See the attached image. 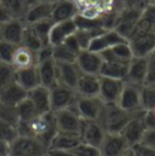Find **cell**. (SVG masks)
Listing matches in <instances>:
<instances>
[{
    "mask_svg": "<svg viewBox=\"0 0 155 156\" xmlns=\"http://www.w3.org/2000/svg\"><path fill=\"white\" fill-rule=\"evenodd\" d=\"M24 26L26 24L22 20H16V18H11L10 21L2 23L0 26V40L15 45H21Z\"/></svg>",
    "mask_w": 155,
    "mask_h": 156,
    "instance_id": "2e32d148",
    "label": "cell"
},
{
    "mask_svg": "<svg viewBox=\"0 0 155 156\" xmlns=\"http://www.w3.org/2000/svg\"><path fill=\"white\" fill-rule=\"evenodd\" d=\"M11 64L15 67L16 70H21V69H27V68H32V67H37L38 64V53L26 46L18 45Z\"/></svg>",
    "mask_w": 155,
    "mask_h": 156,
    "instance_id": "d6986e66",
    "label": "cell"
},
{
    "mask_svg": "<svg viewBox=\"0 0 155 156\" xmlns=\"http://www.w3.org/2000/svg\"><path fill=\"white\" fill-rule=\"evenodd\" d=\"M49 151L39 139L31 136H18L10 148V156H42Z\"/></svg>",
    "mask_w": 155,
    "mask_h": 156,
    "instance_id": "3957f363",
    "label": "cell"
},
{
    "mask_svg": "<svg viewBox=\"0 0 155 156\" xmlns=\"http://www.w3.org/2000/svg\"><path fill=\"white\" fill-rule=\"evenodd\" d=\"M16 108H17V113L20 117V122H29L31 120H33L34 117L39 115L35 107L33 105V103L29 101L28 97L23 99L21 103H18Z\"/></svg>",
    "mask_w": 155,
    "mask_h": 156,
    "instance_id": "d6a6232c",
    "label": "cell"
},
{
    "mask_svg": "<svg viewBox=\"0 0 155 156\" xmlns=\"http://www.w3.org/2000/svg\"><path fill=\"white\" fill-rule=\"evenodd\" d=\"M52 56L56 62L62 63H72L77 59V55L72 50H69L64 44L52 46Z\"/></svg>",
    "mask_w": 155,
    "mask_h": 156,
    "instance_id": "e575fe53",
    "label": "cell"
},
{
    "mask_svg": "<svg viewBox=\"0 0 155 156\" xmlns=\"http://www.w3.org/2000/svg\"><path fill=\"white\" fill-rule=\"evenodd\" d=\"M104 103L99 97H80L77 96L74 108L82 120L101 121L104 110Z\"/></svg>",
    "mask_w": 155,
    "mask_h": 156,
    "instance_id": "277c9868",
    "label": "cell"
},
{
    "mask_svg": "<svg viewBox=\"0 0 155 156\" xmlns=\"http://www.w3.org/2000/svg\"><path fill=\"white\" fill-rule=\"evenodd\" d=\"M18 129L16 126L0 120V140L11 144L18 137Z\"/></svg>",
    "mask_w": 155,
    "mask_h": 156,
    "instance_id": "f35d334b",
    "label": "cell"
},
{
    "mask_svg": "<svg viewBox=\"0 0 155 156\" xmlns=\"http://www.w3.org/2000/svg\"><path fill=\"white\" fill-rule=\"evenodd\" d=\"M122 42H127V40L124 39L114 29H109V30H104L102 34H99L98 37L91 40L87 50L92 51V52L101 53V52H103L115 45L122 44Z\"/></svg>",
    "mask_w": 155,
    "mask_h": 156,
    "instance_id": "5bb4252c",
    "label": "cell"
},
{
    "mask_svg": "<svg viewBox=\"0 0 155 156\" xmlns=\"http://www.w3.org/2000/svg\"><path fill=\"white\" fill-rule=\"evenodd\" d=\"M42 156H51V155H50V153H49V151H47V153H46V154H44V155H42Z\"/></svg>",
    "mask_w": 155,
    "mask_h": 156,
    "instance_id": "11a10c76",
    "label": "cell"
},
{
    "mask_svg": "<svg viewBox=\"0 0 155 156\" xmlns=\"http://www.w3.org/2000/svg\"><path fill=\"white\" fill-rule=\"evenodd\" d=\"M77 29L78 28L74 20L55 22L52 28H51V32H50L49 44L51 46H56V45L63 44L64 40L67 38H69L70 35H73L77 32Z\"/></svg>",
    "mask_w": 155,
    "mask_h": 156,
    "instance_id": "ac0fdd59",
    "label": "cell"
},
{
    "mask_svg": "<svg viewBox=\"0 0 155 156\" xmlns=\"http://www.w3.org/2000/svg\"><path fill=\"white\" fill-rule=\"evenodd\" d=\"M75 156H101L99 153V149L96 148V147H92L87 143H79L77 147L70 150Z\"/></svg>",
    "mask_w": 155,
    "mask_h": 156,
    "instance_id": "60d3db41",
    "label": "cell"
},
{
    "mask_svg": "<svg viewBox=\"0 0 155 156\" xmlns=\"http://www.w3.org/2000/svg\"><path fill=\"white\" fill-rule=\"evenodd\" d=\"M106 129L103 128L102 123L99 121H87L82 120L81 125V131H80V137L84 143H87L92 147H96L99 149L104 136H106Z\"/></svg>",
    "mask_w": 155,
    "mask_h": 156,
    "instance_id": "8fae6325",
    "label": "cell"
},
{
    "mask_svg": "<svg viewBox=\"0 0 155 156\" xmlns=\"http://www.w3.org/2000/svg\"><path fill=\"white\" fill-rule=\"evenodd\" d=\"M0 1H1V0H0Z\"/></svg>",
    "mask_w": 155,
    "mask_h": 156,
    "instance_id": "680465c9",
    "label": "cell"
},
{
    "mask_svg": "<svg viewBox=\"0 0 155 156\" xmlns=\"http://www.w3.org/2000/svg\"><path fill=\"white\" fill-rule=\"evenodd\" d=\"M0 120L17 127L20 123V117L16 105H7L0 103Z\"/></svg>",
    "mask_w": 155,
    "mask_h": 156,
    "instance_id": "8d00e7d4",
    "label": "cell"
},
{
    "mask_svg": "<svg viewBox=\"0 0 155 156\" xmlns=\"http://www.w3.org/2000/svg\"><path fill=\"white\" fill-rule=\"evenodd\" d=\"M20 136H31L39 139L44 145L50 147L53 137L58 132L53 112L39 114L29 122H20L17 126Z\"/></svg>",
    "mask_w": 155,
    "mask_h": 156,
    "instance_id": "6da1fadb",
    "label": "cell"
},
{
    "mask_svg": "<svg viewBox=\"0 0 155 156\" xmlns=\"http://www.w3.org/2000/svg\"><path fill=\"white\" fill-rule=\"evenodd\" d=\"M16 72L11 63L0 62V88L16 80Z\"/></svg>",
    "mask_w": 155,
    "mask_h": 156,
    "instance_id": "74e56055",
    "label": "cell"
},
{
    "mask_svg": "<svg viewBox=\"0 0 155 156\" xmlns=\"http://www.w3.org/2000/svg\"><path fill=\"white\" fill-rule=\"evenodd\" d=\"M132 149L137 156H155L154 148H149L143 144H136L135 147H132Z\"/></svg>",
    "mask_w": 155,
    "mask_h": 156,
    "instance_id": "f6af8a7d",
    "label": "cell"
},
{
    "mask_svg": "<svg viewBox=\"0 0 155 156\" xmlns=\"http://www.w3.org/2000/svg\"><path fill=\"white\" fill-rule=\"evenodd\" d=\"M10 148H11V144L4 140H0V156H10Z\"/></svg>",
    "mask_w": 155,
    "mask_h": 156,
    "instance_id": "f907efd6",
    "label": "cell"
},
{
    "mask_svg": "<svg viewBox=\"0 0 155 156\" xmlns=\"http://www.w3.org/2000/svg\"><path fill=\"white\" fill-rule=\"evenodd\" d=\"M141 108L143 112L155 108V85H143L141 87Z\"/></svg>",
    "mask_w": 155,
    "mask_h": 156,
    "instance_id": "836d02e7",
    "label": "cell"
},
{
    "mask_svg": "<svg viewBox=\"0 0 155 156\" xmlns=\"http://www.w3.org/2000/svg\"><path fill=\"white\" fill-rule=\"evenodd\" d=\"M137 114L138 113L126 112L117 104H106L99 122L107 133H120L128 121Z\"/></svg>",
    "mask_w": 155,
    "mask_h": 156,
    "instance_id": "7a4b0ae2",
    "label": "cell"
},
{
    "mask_svg": "<svg viewBox=\"0 0 155 156\" xmlns=\"http://www.w3.org/2000/svg\"><path fill=\"white\" fill-rule=\"evenodd\" d=\"M103 12L104 11H102L97 5H92V4L86 5L82 9H79V15L88 20H97L103 15Z\"/></svg>",
    "mask_w": 155,
    "mask_h": 156,
    "instance_id": "b9f144b4",
    "label": "cell"
},
{
    "mask_svg": "<svg viewBox=\"0 0 155 156\" xmlns=\"http://www.w3.org/2000/svg\"><path fill=\"white\" fill-rule=\"evenodd\" d=\"M75 92L80 97H98L99 94V75L82 74L78 80Z\"/></svg>",
    "mask_w": 155,
    "mask_h": 156,
    "instance_id": "603a6c76",
    "label": "cell"
},
{
    "mask_svg": "<svg viewBox=\"0 0 155 156\" xmlns=\"http://www.w3.org/2000/svg\"><path fill=\"white\" fill-rule=\"evenodd\" d=\"M17 46L18 45H15V44H11V42L0 40V62L11 63L12 57H13V53H15Z\"/></svg>",
    "mask_w": 155,
    "mask_h": 156,
    "instance_id": "ab89813d",
    "label": "cell"
},
{
    "mask_svg": "<svg viewBox=\"0 0 155 156\" xmlns=\"http://www.w3.org/2000/svg\"><path fill=\"white\" fill-rule=\"evenodd\" d=\"M56 68H57V82L75 90L78 80L81 75V72L77 66V63L75 62H72V63L56 62Z\"/></svg>",
    "mask_w": 155,
    "mask_h": 156,
    "instance_id": "e0dca14e",
    "label": "cell"
},
{
    "mask_svg": "<svg viewBox=\"0 0 155 156\" xmlns=\"http://www.w3.org/2000/svg\"><path fill=\"white\" fill-rule=\"evenodd\" d=\"M50 90V102H51V112H58L62 109L70 108L77 99L75 90L56 82Z\"/></svg>",
    "mask_w": 155,
    "mask_h": 156,
    "instance_id": "5b68a950",
    "label": "cell"
},
{
    "mask_svg": "<svg viewBox=\"0 0 155 156\" xmlns=\"http://www.w3.org/2000/svg\"><path fill=\"white\" fill-rule=\"evenodd\" d=\"M125 81L116 79L99 76V94L98 97L104 104H117Z\"/></svg>",
    "mask_w": 155,
    "mask_h": 156,
    "instance_id": "9c48e42d",
    "label": "cell"
},
{
    "mask_svg": "<svg viewBox=\"0 0 155 156\" xmlns=\"http://www.w3.org/2000/svg\"><path fill=\"white\" fill-rule=\"evenodd\" d=\"M121 156H137V155H136V153L133 151V149H132V148H128V149H127V150H126V151H125Z\"/></svg>",
    "mask_w": 155,
    "mask_h": 156,
    "instance_id": "f5cc1de1",
    "label": "cell"
},
{
    "mask_svg": "<svg viewBox=\"0 0 155 156\" xmlns=\"http://www.w3.org/2000/svg\"><path fill=\"white\" fill-rule=\"evenodd\" d=\"M144 85H155V50L147 57V76Z\"/></svg>",
    "mask_w": 155,
    "mask_h": 156,
    "instance_id": "7bdbcfd3",
    "label": "cell"
},
{
    "mask_svg": "<svg viewBox=\"0 0 155 156\" xmlns=\"http://www.w3.org/2000/svg\"><path fill=\"white\" fill-rule=\"evenodd\" d=\"M152 32L155 33V4L149 2L143 9L131 37L137 35V34L152 33Z\"/></svg>",
    "mask_w": 155,
    "mask_h": 156,
    "instance_id": "44dd1931",
    "label": "cell"
},
{
    "mask_svg": "<svg viewBox=\"0 0 155 156\" xmlns=\"http://www.w3.org/2000/svg\"><path fill=\"white\" fill-rule=\"evenodd\" d=\"M139 144H143L146 147L155 149V128H147Z\"/></svg>",
    "mask_w": 155,
    "mask_h": 156,
    "instance_id": "ee69618b",
    "label": "cell"
},
{
    "mask_svg": "<svg viewBox=\"0 0 155 156\" xmlns=\"http://www.w3.org/2000/svg\"><path fill=\"white\" fill-rule=\"evenodd\" d=\"M104 62H119V63H130L133 58L132 51L130 48L128 41L115 45L99 53Z\"/></svg>",
    "mask_w": 155,
    "mask_h": 156,
    "instance_id": "d4e9b609",
    "label": "cell"
},
{
    "mask_svg": "<svg viewBox=\"0 0 155 156\" xmlns=\"http://www.w3.org/2000/svg\"><path fill=\"white\" fill-rule=\"evenodd\" d=\"M69 50H72L75 55L78 56V53L81 51V47H80V45H79V42H78L77 38H75V35L73 34V35H70L69 38H67V39L64 40V42H63Z\"/></svg>",
    "mask_w": 155,
    "mask_h": 156,
    "instance_id": "7dc6e473",
    "label": "cell"
},
{
    "mask_svg": "<svg viewBox=\"0 0 155 156\" xmlns=\"http://www.w3.org/2000/svg\"><path fill=\"white\" fill-rule=\"evenodd\" d=\"M29 101L35 107L38 114H45L51 112V102H50V90L45 86H38L28 92Z\"/></svg>",
    "mask_w": 155,
    "mask_h": 156,
    "instance_id": "4316f807",
    "label": "cell"
},
{
    "mask_svg": "<svg viewBox=\"0 0 155 156\" xmlns=\"http://www.w3.org/2000/svg\"><path fill=\"white\" fill-rule=\"evenodd\" d=\"M79 13V7L73 0H57L53 4L51 20L53 22H62L73 20Z\"/></svg>",
    "mask_w": 155,
    "mask_h": 156,
    "instance_id": "cb8c5ba5",
    "label": "cell"
},
{
    "mask_svg": "<svg viewBox=\"0 0 155 156\" xmlns=\"http://www.w3.org/2000/svg\"><path fill=\"white\" fill-rule=\"evenodd\" d=\"M57 0H33V2H47V4H55Z\"/></svg>",
    "mask_w": 155,
    "mask_h": 156,
    "instance_id": "db71d44e",
    "label": "cell"
},
{
    "mask_svg": "<svg viewBox=\"0 0 155 156\" xmlns=\"http://www.w3.org/2000/svg\"><path fill=\"white\" fill-rule=\"evenodd\" d=\"M56 126L59 132H68V133H77L80 134L82 119L77 113L74 104L70 108L62 109L58 112H53Z\"/></svg>",
    "mask_w": 155,
    "mask_h": 156,
    "instance_id": "8992f818",
    "label": "cell"
},
{
    "mask_svg": "<svg viewBox=\"0 0 155 156\" xmlns=\"http://www.w3.org/2000/svg\"><path fill=\"white\" fill-rule=\"evenodd\" d=\"M16 82L22 86L27 92L40 86V78H39L38 68L32 67L27 69H21L16 72Z\"/></svg>",
    "mask_w": 155,
    "mask_h": 156,
    "instance_id": "f1b7e54d",
    "label": "cell"
},
{
    "mask_svg": "<svg viewBox=\"0 0 155 156\" xmlns=\"http://www.w3.org/2000/svg\"><path fill=\"white\" fill-rule=\"evenodd\" d=\"M128 45L133 57L146 58L155 50V33L137 34L128 39Z\"/></svg>",
    "mask_w": 155,
    "mask_h": 156,
    "instance_id": "7c38bea8",
    "label": "cell"
},
{
    "mask_svg": "<svg viewBox=\"0 0 155 156\" xmlns=\"http://www.w3.org/2000/svg\"><path fill=\"white\" fill-rule=\"evenodd\" d=\"M53 4L47 2H33L26 12L23 22L26 24H34L37 22L51 18Z\"/></svg>",
    "mask_w": 155,
    "mask_h": 156,
    "instance_id": "484cf974",
    "label": "cell"
},
{
    "mask_svg": "<svg viewBox=\"0 0 155 156\" xmlns=\"http://www.w3.org/2000/svg\"><path fill=\"white\" fill-rule=\"evenodd\" d=\"M51 156H75L72 151H66V150H49Z\"/></svg>",
    "mask_w": 155,
    "mask_h": 156,
    "instance_id": "816d5d0a",
    "label": "cell"
},
{
    "mask_svg": "<svg viewBox=\"0 0 155 156\" xmlns=\"http://www.w3.org/2000/svg\"><path fill=\"white\" fill-rule=\"evenodd\" d=\"M21 45L22 46H26V47H28V48H31V50H33L35 52H38L39 50L44 46L42 42H41V40L39 39L38 34L35 33L33 26H31V24H26L24 26Z\"/></svg>",
    "mask_w": 155,
    "mask_h": 156,
    "instance_id": "1f68e13d",
    "label": "cell"
},
{
    "mask_svg": "<svg viewBox=\"0 0 155 156\" xmlns=\"http://www.w3.org/2000/svg\"><path fill=\"white\" fill-rule=\"evenodd\" d=\"M141 87L131 83L124 85V88L121 91L117 105L130 113H141L143 112L141 108Z\"/></svg>",
    "mask_w": 155,
    "mask_h": 156,
    "instance_id": "ba28073f",
    "label": "cell"
},
{
    "mask_svg": "<svg viewBox=\"0 0 155 156\" xmlns=\"http://www.w3.org/2000/svg\"><path fill=\"white\" fill-rule=\"evenodd\" d=\"M122 6L127 7V9H135V10H139L143 11V9L146 7L147 2L144 0H122Z\"/></svg>",
    "mask_w": 155,
    "mask_h": 156,
    "instance_id": "bcb514c9",
    "label": "cell"
},
{
    "mask_svg": "<svg viewBox=\"0 0 155 156\" xmlns=\"http://www.w3.org/2000/svg\"><path fill=\"white\" fill-rule=\"evenodd\" d=\"M152 2H153V4H155V0H152Z\"/></svg>",
    "mask_w": 155,
    "mask_h": 156,
    "instance_id": "6f0895ef",
    "label": "cell"
},
{
    "mask_svg": "<svg viewBox=\"0 0 155 156\" xmlns=\"http://www.w3.org/2000/svg\"><path fill=\"white\" fill-rule=\"evenodd\" d=\"M37 68H38L41 86L50 88L57 82V68L53 57H47L38 61Z\"/></svg>",
    "mask_w": 155,
    "mask_h": 156,
    "instance_id": "ffe728a7",
    "label": "cell"
},
{
    "mask_svg": "<svg viewBox=\"0 0 155 156\" xmlns=\"http://www.w3.org/2000/svg\"><path fill=\"white\" fill-rule=\"evenodd\" d=\"M28 96V92L20 86L16 80L4 87L0 88V103L7 104V105H17L23 99H26Z\"/></svg>",
    "mask_w": 155,
    "mask_h": 156,
    "instance_id": "7402d4cb",
    "label": "cell"
},
{
    "mask_svg": "<svg viewBox=\"0 0 155 156\" xmlns=\"http://www.w3.org/2000/svg\"><path fill=\"white\" fill-rule=\"evenodd\" d=\"M75 63L82 74L99 75L103 59H102V56L97 52H92L88 50H81L78 53Z\"/></svg>",
    "mask_w": 155,
    "mask_h": 156,
    "instance_id": "30bf717a",
    "label": "cell"
},
{
    "mask_svg": "<svg viewBox=\"0 0 155 156\" xmlns=\"http://www.w3.org/2000/svg\"><path fill=\"white\" fill-rule=\"evenodd\" d=\"M143 114H144V112H141L137 115H135L128 121V123L124 127V129L120 132L130 148L135 147L136 144H139L144 132L147 131Z\"/></svg>",
    "mask_w": 155,
    "mask_h": 156,
    "instance_id": "52a82bcc",
    "label": "cell"
},
{
    "mask_svg": "<svg viewBox=\"0 0 155 156\" xmlns=\"http://www.w3.org/2000/svg\"><path fill=\"white\" fill-rule=\"evenodd\" d=\"M12 17L10 16V13L7 12V10L2 6V4L0 2V26L2 24V23H5V22H7V21H10Z\"/></svg>",
    "mask_w": 155,
    "mask_h": 156,
    "instance_id": "681fc988",
    "label": "cell"
},
{
    "mask_svg": "<svg viewBox=\"0 0 155 156\" xmlns=\"http://www.w3.org/2000/svg\"><path fill=\"white\" fill-rule=\"evenodd\" d=\"M0 2L12 18L23 21L27 10L33 4V0H1Z\"/></svg>",
    "mask_w": 155,
    "mask_h": 156,
    "instance_id": "4dcf8cb0",
    "label": "cell"
},
{
    "mask_svg": "<svg viewBox=\"0 0 155 156\" xmlns=\"http://www.w3.org/2000/svg\"><path fill=\"white\" fill-rule=\"evenodd\" d=\"M146 76H147V57H133L127 68V74L125 78L126 83L136 85V86H143L146 83Z\"/></svg>",
    "mask_w": 155,
    "mask_h": 156,
    "instance_id": "9a60e30c",
    "label": "cell"
},
{
    "mask_svg": "<svg viewBox=\"0 0 155 156\" xmlns=\"http://www.w3.org/2000/svg\"><path fill=\"white\" fill-rule=\"evenodd\" d=\"M53 23L55 22L51 18H47V20L37 22L34 24H31V26H33L35 33L38 34L39 39L41 40V42H42L44 46L50 45L49 44V37H50V32H51V28H52Z\"/></svg>",
    "mask_w": 155,
    "mask_h": 156,
    "instance_id": "d590c367",
    "label": "cell"
},
{
    "mask_svg": "<svg viewBox=\"0 0 155 156\" xmlns=\"http://www.w3.org/2000/svg\"><path fill=\"white\" fill-rule=\"evenodd\" d=\"M128 148L121 133H106L99 147V153L101 156H121Z\"/></svg>",
    "mask_w": 155,
    "mask_h": 156,
    "instance_id": "4fadbf2b",
    "label": "cell"
},
{
    "mask_svg": "<svg viewBox=\"0 0 155 156\" xmlns=\"http://www.w3.org/2000/svg\"><path fill=\"white\" fill-rule=\"evenodd\" d=\"M144 1H146L147 4H149V2H152V0H144Z\"/></svg>",
    "mask_w": 155,
    "mask_h": 156,
    "instance_id": "9f6ffc18",
    "label": "cell"
},
{
    "mask_svg": "<svg viewBox=\"0 0 155 156\" xmlns=\"http://www.w3.org/2000/svg\"><path fill=\"white\" fill-rule=\"evenodd\" d=\"M143 116H144V122L147 128H155V108L153 110L144 112Z\"/></svg>",
    "mask_w": 155,
    "mask_h": 156,
    "instance_id": "c3c4849f",
    "label": "cell"
},
{
    "mask_svg": "<svg viewBox=\"0 0 155 156\" xmlns=\"http://www.w3.org/2000/svg\"><path fill=\"white\" fill-rule=\"evenodd\" d=\"M81 137L77 133H68V132H57L53 137L49 150H66L70 151L77 147L79 143H81Z\"/></svg>",
    "mask_w": 155,
    "mask_h": 156,
    "instance_id": "83f0119b",
    "label": "cell"
},
{
    "mask_svg": "<svg viewBox=\"0 0 155 156\" xmlns=\"http://www.w3.org/2000/svg\"><path fill=\"white\" fill-rule=\"evenodd\" d=\"M128 63H119V62H104L101 68L99 76L116 79V80H125L127 74Z\"/></svg>",
    "mask_w": 155,
    "mask_h": 156,
    "instance_id": "f546056e",
    "label": "cell"
}]
</instances>
